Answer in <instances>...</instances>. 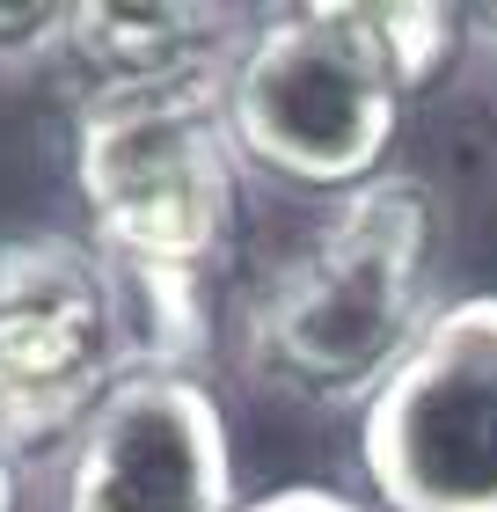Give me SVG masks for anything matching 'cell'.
I'll return each mask as SVG.
<instances>
[{
    "instance_id": "cell-2",
    "label": "cell",
    "mask_w": 497,
    "mask_h": 512,
    "mask_svg": "<svg viewBox=\"0 0 497 512\" xmlns=\"http://www.w3.org/2000/svg\"><path fill=\"white\" fill-rule=\"evenodd\" d=\"M74 183L96 213L103 256L198 278L234 213L227 81L205 66L176 81L103 88L81 110Z\"/></svg>"
},
{
    "instance_id": "cell-4",
    "label": "cell",
    "mask_w": 497,
    "mask_h": 512,
    "mask_svg": "<svg viewBox=\"0 0 497 512\" xmlns=\"http://www.w3.org/2000/svg\"><path fill=\"white\" fill-rule=\"evenodd\" d=\"M359 461L381 512H497V293L424 322L366 403Z\"/></svg>"
},
{
    "instance_id": "cell-1",
    "label": "cell",
    "mask_w": 497,
    "mask_h": 512,
    "mask_svg": "<svg viewBox=\"0 0 497 512\" xmlns=\"http://www.w3.org/2000/svg\"><path fill=\"white\" fill-rule=\"evenodd\" d=\"M424 249L432 198L410 176H373L344 198L322 242L278 278L256 315V344L293 388L322 403L381 395V381L424 337Z\"/></svg>"
},
{
    "instance_id": "cell-8",
    "label": "cell",
    "mask_w": 497,
    "mask_h": 512,
    "mask_svg": "<svg viewBox=\"0 0 497 512\" xmlns=\"http://www.w3.org/2000/svg\"><path fill=\"white\" fill-rule=\"evenodd\" d=\"M373 30H381L402 88H424L446 66V52L461 44V15L432 8V0H373Z\"/></svg>"
},
{
    "instance_id": "cell-11",
    "label": "cell",
    "mask_w": 497,
    "mask_h": 512,
    "mask_svg": "<svg viewBox=\"0 0 497 512\" xmlns=\"http://www.w3.org/2000/svg\"><path fill=\"white\" fill-rule=\"evenodd\" d=\"M22 505V491H15V454L0 447V512H15Z\"/></svg>"
},
{
    "instance_id": "cell-10",
    "label": "cell",
    "mask_w": 497,
    "mask_h": 512,
    "mask_svg": "<svg viewBox=\"0 0 497 512\" xmlns=\"http://www.w3.org/2000/svg\"><path fill=\"white\" fill-rule=\"evenodd\" d=\"M234 512H373V505H359V498H337V491H322V483H293V491L249 498V505H234Z\"/></svg>"
},
{
    "instance_id": "cell-9",
    "label": "cell",
    "mask_w": 497,
    "mask_h": 512,
    "mask_svg": "<svg viewBox=\"0 0 497 512\" xmlns=\"http://www.w3.org/2000/svg\"><path fill=\"white\" fill-rule=\"evenodd\" d=\"M74 8H0V52H22V44H44V37H66Z\"/></svg>"
},
{
    "instance_id": "cell-3",
    "label": "cell",
    "mask_w": 497,
    "mask_h": 512,
    "mask_svg": "<svg viewBox=\"0 0 497 512\" xmlns=\"http://www.w3.org/2000/svg\"><path fill=\"white\" fill-rule=\"evenodd\" d=\"M402 96L410 88L373 30V0H315L271 15L242 44L227 74V132L293 183L359 191L395 139Z\"/></svg>"
},
{
    "instance_id": "cell-5",
    "label": "cell",
    "mask_w": 497,
    "mask_h": 512,
    "mask_svg": "<svg viewBox=\"0 0 497 512\" xmlns=\"http://www.w3.org/2000/svg\"><path fill=\"white\" fill-rule=\"evenodd\" d=\"M132 374V315L103 249L66 235L0 249V447H52Z\"/></svg>"
},
{
    "instance_id": "cell-7",
    "label": "cell",
    "mask_w": 497,
    "mask_h": 512,
    "mask_svg": "<svg viewBox=\"0 0 497 512\" xmlns=\"http://www.w3.org/2000/svg\"><path fill=\"white\" fill-rule=\"evenodd\" d=\"M227 30V15L212 8H139V0H103V8H74L66 44L103 74V88L125 81H176L205 74L212 37Z\"/></svg>"
},
{
    "instance_id": "cell-6",
    "label": "cell",
    "mask_w": 497,
    "mask_h": 512,
    "mask_svg": "<svg viewBox=\"0 0 497 512\" xmlns=\"http://www.w3.org/2000/svg\"><path fill=\"white\" fill-rule=\"evenodd\" d=\"M66 512H234L227 417L191 374H132L81 425Z\"/></svg>"
}]
</instances>
